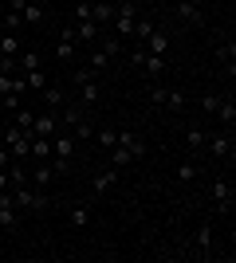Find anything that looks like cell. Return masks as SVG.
<instances>
[{
	"instance_id": "6da1fadb",
	"label": "cell",
	"mask_w": 236,
	"mask_h": 263,
	"mask_svg": "<svg viewBox=\"0 0 236 263\" xmlns=\"http://www.w3.org/2000/svg\"><path fill=\"white\" fill-rule=\"evenodd\" d=\"M12 204L16 209H28V212H44L47 209V197H44V189H35V185H12Z\"/></svg>"
},
{
	"instance_id": "7a4b0ae2",
	"label": "cell",
	"mask_w": 236,
	"mask_h": 263,
	"mask_svg": "<svg viewBox=\"0 0 236 263\" xmlns=\"http://www.w3.org/2000/svg\"><path fill=\"white\" fill-rule=\"evenodd\" d=\"M150 102L154 106H166V110H185L189 99L181 95V90H166V87H150Z\"/></svg>"
},
{
	"instance_id": "3957f363",
	"label": "cell",
	"mask_w": 236,
	"mask_h": 263,
	"mask_svg": "<svg viewBox=\"0 0 236 263\" xmlns=\"http://www.w3.org/2000/svg\"><path fill=\"white\" fill-rule=\"evenodd\" d=\"M0 228H20V209L12 204V193L8 189H0Z\"/></svg>"
},
{
	"instance_id": "277c9868",
	"label": "cell",
	"mask_w": 236,
	"mask_h": 263,
	"mask_svg": "<svg viewBox=\"0 0 236 263\" xmlns=\"http://www.w3.org/2000/svg\"><path fill=\"white\" fill-rule=\"evenodd\" d=\"M59 130H63V126H59V114H56V110H47V114H35L32 134H40V138H56Z\"/></svg>"
},
{
	"instance_id": "5b68a950",
	"label": "cell",
	"mask_w": 236,
	"mask_h": 263,
	"mask_svg": "<svg viewBox=\"0 0 236 263\" xmlns=\"http://www.w3.org/2000/svg\"><path fill=\"white\" fill-rule=\"evenodd\" d=\"M209 154L213 157H221V161H232V130H225V134H216V138H209Z\"/></svg>"
},
{
	"instance_id": "8992f818",
	"label": "cell",
	"mask_w": 236,
	"mask_h": 263,
	"mask_svg": "<svg viewBox=\"0 0 236 263\" xmlns=\"http://www.w3.org/2000/svg\"><path fill=\"white\" fill-rule=\"evenodd\" d=\"M75 47H79V40H75V32H71V24L59 32V44H56V59L59 63H71V55H75Z\"/></svg>"
},
{
	"instance_id": "52a82bcc",
	"label": "cell",
	"mask_w": 236,
	"mask_h": 263,
	"mask_svg": "<svg viewBox=\"0 0 236 263\" xmlns=\"http://www.w3.org/2000/svg\"><path fill=\"white\" fill-rule=\"evenodd\" d=\"M51 157H75V138H71V130H59L56 138H51Z\"/></svg>"
},
{
	"instance_id": "ba28073f",
	"label": "cell",
	"mask_w": 236,
	"mask_h": 263,
	"mask_svg": "<svg viewBox=\"0 0 236 263\" xmlns=\"http://www.w3.org/2000/svg\"><path fill=\"white\" fill-rule=\"evenodd\" d=\"M71 32H75V40H79V44H95L102 28H99L95 20H71Z\"/></svg>"
},
{
	"instance_id": "9c48e42d",
	"label": "cell",
	"mask_w": 236,
	"mask_h": 263,
	"mask_svg": "<svg viewBox=\"0 0 236 263\" xmlns=\"http://www.w3.org/2000/svg\"><path fill=\"white\" fill-rule=\"evenodd\" d=\"M177 16L185 24H193V28H205V12H201V4H193V0H177Z\"/></svg>"
},
{
	"instance_id": "30bf717a",
	"label": "cell",
	"mask_w": 236,
	"mask_h": 263,
	"mask_svg": "<svg viewBox=\"0 0 236 263\" xmlns=\"http://www.w3.org/2000/svg\"><path fill=\"white\" fill-rule=\"evenodd\" d=\"M213 114L221 118V126H225V130H232V126H236V99H232V95H225V99L216 102Z\"/></svg>"
},
{
	"instance_id": "8fae6325",
	"label": "cell",
	"mask_w": 236,
	"mask_h": 263,
	"mask_svg": "<svg viewBox=\"0 0 236 263\" xmlns=\"http://www.w3.org/2000/svg\"><path fill=\"white\" fill-rule=\"evenodd\" d=\"M118 145H126V149L134 154V161H142V157H146V142H142L134 130H118Z\"/></svg>"
},
{
	"instance_id": "7c38bea8",
	"label": "cell",
	"mask_w": 236,
	"mask_h": 263,
	"mask_svg": "<svg viewBox=\"0 0 236 263\" xmlns=\"http://www.w3.org/2000/svg\"><path fill=\"white\" fill-rule=\"evenodd\" d=\"M28 181H32L35 189H47L51 181H56V169H51V161H35V169L28 173Z\"/></svg>"
},
{
	"instance_id": "4fadbf2b",
	"label": "cell",
	"mask_w": 236,
	"mask_h": 263,
	"mask_svg": "<svg viewBox=\"0 0 236 263\" xmlns=\"http://www.w3.org/2000/svg\"><path fill=\"white\" fill-rule=\"evenodd\" d=\"M90 20L99 24V28H106V32H111V20H114V4H106V0H99V4H90Z\"/></svg>"
},
{
	"instance_id": "5bb4252c",
	"label": "cell",
	"mask_w": 236,
	"mask_h": 263,
	"mask_svg": "<svg viewBox=\"0 0 236 263\" xmlns=\"http://www.w3.org/2000/svg\"><path fill=\"white\" fill-rule=\"evenodd\" d=\"M106 161H111L114 169H126V165H134V154H130L126 145H118V142H114L111 149H106Z\"/></svg>"
},
{
	"instance_id": "9a60e30c",
	"label": "cell",
	"mask_w": 236,
	"mask_h": 263,
	"mask_svg": "<svg viewBox=\"0 0 236 263\" xmlns=\"http://www.w3.org/2000/svg\"><path fill=\"white\" fill-rule=\"evenodd\" d=\"M166 67H169V63H166V55H150V51H146V59H142V71H146L150 79H161V75H166Z\"/></svg>"
},
{
	"instance_id": "2e32d148",
	"label": "cell",
	"mask_w": 236,
	"mask_h": 263,
	"mask_svg": "<svg viewBox=\"0 0 236 263\" xmlns=\"http://www.w3.org/2000/svg\"><path fill=\"white\" fill-rule=\"evenodd\" d=\"M95 44H99V51H106V55H111V59H114L118 51H122V40H118L114 32H106V28L99 32V40H95Z\"/></svg>"
},
{
	"instance_id": "e0dca14e",
	"label": "cell",
	"mask_w": 236,
	"mask_h": 263,
	"mask_svg": "<svg viewBox=\"0 0 236 263\" xmlns=\"http://www.w3.org/2000/svg\"><path fill=\"white\" fill-rule=\"evenodd\" d=\"M99 79H87V83H79V102H83V106H95V102H99Z\"/></svg>"
},
{
	"instance_id": "ac0fdd59",
	"label": "cell",
	"mask_w": 236,
	"mask_h": 263,
	"mask_svg": "<svg viewBox=\"0 0 236 263\" xmlns=\"http://www.w3.org/2000/svg\"><path fill=\"white\" fill-rule=\"evenodd\" d=\"M40 95H44V102H47L51 110H59L63 102H67V90H63V87H56V83H47V87L40 90Z\"/></svg>"
},
{
	"instance_id": "d6986e66",
	"label": "cell",
	"mask_w": 236,
	"mask_h": 263,
	"mask_svg": "<svg viewBox=\"0 0 236 263\" xmlns=\"http://www.w3.org/2000/svg\"><path fill=\"white\" fill-rule=\"evenodd\" d=\"M146 51L150 55H166L169 51V32H157V28H154V35L146 40Z\"/></svg>"
},
{
	"instance_id": "ffe728a7",
	"label": "cell",
	"mask_w": 236,
	"mask_h": 263,
	"mask_svg": "<svg viewBox=\"0 0 236 263\" xmlns=\"http://www.w3.org/2000/svg\"><path fill=\"white\" fill-rule=\"evenodd\" d=\"M114 185H118V169L111 165V169H102V173L95 177V185H90V189H95V193H106V189H114Z\"/></svg>"
},
{
	"instance_id": "44dd1931",
	"label": "cell",
	"mask_w": 236,
	"mask_h": 263,
	"mask_svg": "<svg viewBox=\"0 0 236 263\" xmlns=\"http://www.w3.org/2000/svg\"><path fill=\"white\" fill-rule=\"evenodd\" d=\"M197 248H201V255L213 252V220H205L201 228H197Z\"/></svg>"
},
{
	"instance_id": "7402d4cb",
	"label": "cell",
	"mask_w": 236,
	"mask_h": 263,
	"mask_svg": "<svg viewBox=\"0 0 236 263\" xmlns=\"http://www.w3.org/2000/svg\"><path fill=\"white\" fill-rule=\"evenodd\" d=\"M130 35H134L138 44H146L150 35H154V20H146V16H138V20H134V28H130Z\"/></svg>"
},
{
	"instance_id": "603a6c76",
	"label": "cell",
	"mask_w": 236,
	"mask_h": 263,
	"mask_svg": "<svg viewBox=\"0 0 236 263\" xmlns=\"http://www.w3.org/2000/svg\"><path fill=\"white\" fill-rule=\"evenodd\" d=\"M32 157H35V161H47V157H51V138L32 134Z\"/></svg>"
},
{
	"instance_id": "cb8c5ba5",
	"label": "cell",
	"mask_w": 236,
	"mask_h": 263,
	"mask_svg": "<svg viewBox=\"0 0 236 263\" xmlns=\"http://www.w3.org/2000/svg\"><path fill=\"white\" fill-rule=\"evenodd\" d=\"M20 16H24V28H28V24H44V4H35V0H28Z\"/></svg>"
},
{
	"instance_id": "d4e9b609",
	"label": "cell",
	"mask_w": 236,
	"mask_h": 263,
	"mask_svg": "<svg viewBox=\"0 0 236 263\" xmlns=\"http://www.w3.org/2000/svg\"><path fill=\"white\" fill-rule=\"evenodd\" d=\"M205 142H209V134H205L201 126H193V130H185V145H189L193 154H197V149H205Z\"/></svg>"
},
{
	"instance_id": "484cf974",
	"label": "cell",
	"mask_w": 236,
	"mask_h": 263,
	"mask_svg": "<svg viewBox=\"0 0 236 263\" xmlns=\"http://www.w3.org/2000/svg\"><path fill=\"white\" fill-rule=\"evenodd\" d=\"M20 51H24V47H20V40H16V32H4V35H0V55H12V59H16Z\"/></svg>"
},
{
	"instance_id": "4316f807",
	"label": "cell",
	"mask_w": 236,
	"mask_h": 263,
	"mask_svg": "<svg viewBox=\"0 0 236 263\" xmlns=\"http://www.w3.org/2000/svg\"><path fill=\"white\" fill-rule=\"evenodd\" d=\"M216 59L225 63V71H228V75H232V71H236V63H232V59H236V47H232V40H228V44H221V47H216Z\"/></svg>"
},
{
	"instance_id": "83f0119b",
	"label": "cell",
	"mask_w": 236,
	"mask_h": 263,
	"mask_svg": "<svg viewBox=\"0 0 236 263\" xmlns=\"http://www.w3.org/2000/svg\"><path fill=\"white\" fill-rule=\"evenodd\" d=\"M67 220L75 224V228H87V224H90V209H87V204H71Z\"/></svg>"
},
{
	"instance_id": "f1b7e54d",
	"label": "cell",
	"mask_w": 236,
	"mask_h": 263,
	"mask_svg": "<svg viewBox=\"0 0 236 263\" xmlns=\"http://www.w3.org/2000/svg\"><path fill=\"white\" fill-rule=\"evenodd\" d=\"M24 83H28V90H44V87H47L44 67H35V71H24Z\"/></svg>"
},
{
	"instance_id": "f546056e",
	"label": "cell",
	"mask_w": 236,
	"mask_h": 263,
	"mask_svg": "<svg viewBox=\"0 0 236 263\" xmlns=\"http://www.w3.org/2000/svg\"><path fill=\"white\" fill-rule=\"evenodd\" d=\"M197 181V161H181L177 165V185H193Z\"/></svg>"
},
{
	"instance_id": "4dcf8cb0",
	"label": "cell",
	"mask_w": 236,
	"mask_h": 263,
	"mask_svg": "<svg viewBox=\"0 0 236 263\" xmlns=\"http://www.w3.org/2000/svg\"><path fill=\"white\" fill-rule=\"evenodd\" d=\"M12 122H16V126H20V130L24 134H32V122H35V114H32V110H12Z\"/></svg>"
},
{
	"instance_id": "1f68e13d",
	"label": "cell",
	"mask_w": 236,
	"mask_h": 263,
	"mask_svg": "<svg viewBox=\"0 0 236 263\" xmlns=\"http://www.w3.org/2000/svg\"><path fill=\"white\" fill-rule=\"evenodd\" d=\"M87 67H95V71H99V75H102V71L111 67V55H106V51H99V47H95V51H90V59H87Z\"/></svg>"
},
{
	"instance_id": "d6a6232c",
	"label": "cell",
	"mask_w": 236,
	"mask_h": 263,
	"mask_svg": "<svg viewBox=\"0 0 236 263\" xmlns=\"http://www.w3.org/2000/svg\"><path fill=\"white\" fill-rule=\"evenodd\" d=\"M16 67H20V71H35V67H40V55L35 51H20L16 55Z\"/></svg>"
},
{
	"instance_id": "836d02e7",
	"label": "cell",
	"mask_w": 236,
	"mask_h": 263,
	"mask_svg": "<svg viewBox=\"0 0 236 263\" xmlns=\"http://www.w3.org/2000/svg\"><path fill=\"white\" fill-rule=\"evenodd\" d=\"M95 138H99L102 149H111L114 142H118V130H111V126H102V130H95Z\"/></svg>"
},
{
	"instance_id": "e575fe53",
	"label": "cell",
	"mask_w": 236,
	"mask_h": 263,
	"mask_svg": "<svg viewBox=\"0 0 236 263\" xmlns=\"http://www.w3.org/2000/svg\"><path fill=\"white\" fill-rule=\"evenodd\" d=\"M4 28H8V32H20V28H24V16H20V12H4Z\"/></svg>"
},
{
	"instance_id": "d590c367",
	"label": "cell",
	"mask_w": 236,
	"mask_h": 263,
	"mask_svg": "<svg viewBox=\"0 0 236 263\" xmlns=\"http://www.w3.org/2000/svg\"><path fill=\"white\" fill-rule=\"evenodd\" d=\"M75 138H95V122H90V118H83V122L75 126Z\"/></svg>"
},
{
	"instance_id": "8d00e7d4",
	"label": "cell",
	"mask_w": 236,
	"mask_h": 263,
	"mask_svg": "<svg viewBox=\"0 0 236 263\" xmlns=\"http://www.w3.org/2000/svg\"><path fill=\"white\" fill-rule=\"evenodd\" d=\"M90 4H95V0H79L75 4V20H90Z\"/></svg>"
},
{
	"instance_id": "74e56055",
	"label": "cell",
	"mask_w": 236,
	"mask_h": 263,
	"mask_svg": "<svg viewBox=\"0 0 236 263\" xmlns=\"http://www.w3.org/2000/svg\"><path fill=\"white\" fill-rule=\"evenodd\" d=\"M87 79H99V71H95V67H79V71H75V87H79V83H87Z\"/></svg>"
},
{
	"instance_id": "f35d334b",
	"label": "cell",
	"mask_w": 236,
	"mask_h": 263,
	"mask_svg": "<svg viewBox=\"0 0 236 263\" xmlns=\"http://www.w3.org/2000/svg\"><path fill=\"white\" fill-rule=\"evenodd\" d=\"M216 102H221V95H201V110H205V114H213Z\"/></svg>"
},
{
	"instance_id": "ab89813d",
	"label": "cell",
	"mask_w": 236,
	"mask_h": 263,
	"mask_svg": "<svg viewBox=\"0 0 236 263\" xmlns=\"http://www.w3.org/2000/svg\"><path fill=\"white\" fill-rule=\"evenodd\" d=\"M12 165V154H8V145H0V169H8Z\"/></svg>"
},
{
	"instance_id": "60d3db41",
	"label": "cell",
	"mask_w": 236,
	"mask_h": 263,
	"mask_svg": "<svg viewBox=\"0 0 236 263\" xmlns=\"http://www.w3.org/2000/svg\"><path fill=\"white\" fill-rule=\"evenodd\" d=\"M0 189H12V181H8V169H0Z\"/></svg>"
},
{
	"instance_id": "b9f144b4",
	"label": "cell",
	"mask_w": 236,
	"mask_h": 263,
	"mask_svg": "<svg viewBox=\"0 0 236 263\" xmlns=\"http://www.w3.org/2000/svg\"><path fill=\"white\" fill-rule=\"evenodd\" d=\"M24 4H28V0H8V8H12V12H24Z\"/></svg>"
},
{
	"instance_id": "7bdbcfd3",
	"label": "cell",
	"mask_w": 236,
	"mask_h": 263,
	"mask_svg": "<svg viewBox=\"0 0 236 263\" xmlns=\"http://www.w3.org/2000/svg\"><path fill=\"white\" fill-rule=\"evenodd\" d=\"M197 4H205V0H197Z\"/></svg>"
}]
</instances>
